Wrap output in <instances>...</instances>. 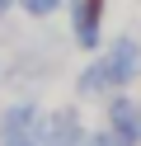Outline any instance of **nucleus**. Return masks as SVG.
I'll return each instance as SVG.
<instances>
[{
  "mask_svg": "<svg viewBox=\"0 0 141 146\" xmlns=\"http://www.w3.org/2000/svg\"><path fill=\"white\" fill-rule=\"evenodd\" d=\"M103 66H108V76H113V85H132V80L141 76V38H118L108 47V57H103Z\"/></svg>",
  "mask_w": 141,
  "mask_h": 146,
  "instance_id": "obj_1",
  "label": "nucleus"
},
{
  "mask_svg": "<svg viewBox=\"0 0 141 146\" xmlns=\"http://www.w3.org/2000/svg\"><path fill=\"white\" fill-rule=\"evenodd\" d=\"M42 127H47V118L38 113L33 104H14V108H5L0 113V137L5 141H19V137H42Z\"/></svg>",
  "mask_w": 141,
  "mask_h": 146,
  "instance_id": "obj_2",
  "label": "nucleus"
},
{
  "mask_svg": "<svg viewBox=\"0 0 141 146\" xmlns=\"http://www.w3.org/2000/svg\"><path fill=\"white\" fill-rule=\"evenodd\" d=\"M99 19H103V0H71V33L80 47H99Z\"/></svg>",
  "mask_w": 141,
  "mask_h": 146,
  "instance_id": "obj_3",
  "label": "nucleus"
},
{
  "mask_svg": "<svg viewBox=\"0 0 141 146\" xmlns=\"http://www.w3.org/2000/svg\"><path fill=\"white\" fill-rule=\"evenodd\" d=\"M42 146H85V127L80 118H75V108H56L52 118H47L42 137H38Z\"/></svg>",
  "mask_w": 141,
  "mask_h": 146,
  "instance_id": "obj_4",
  "label": "nucleus"
},
{
  "mask_svg": "<svg viewBox=\"0 0 141 146\" xmlns=\"http://www.w3.org/2000/svg\"><path fill=\"white\" fill-rule=\"evenodd\" d=\"M108 127L127 146H141V104L136 99H108Z\"/></svg>",
  "mask_w": 141,
  "mask_h": 146,
  "instance_id": "obj_5",
  "label": "nucleus"
},
{
  "mask_svg": "<svg viewBox=\"0 0 141 146\" xmlns=\"http://www.w3.org/2000/svg\"><path fill=\"white\" fill-rule=\"evenodd\" d=\"M75 90H80V99H103L113 90V76H108V66H103V57L89 61V66L75 76Z\"/></svg>",
  "mask_w": 141,
  "mask_h": 146,
  "instance_id": "obj_6",
  "label": "nucleus"
},
{
  "mask_svg": "<svg viewBox=\"0 0 141 146\" xmlns=\"http://www.w3.org/2000/svg\"><path fill=\"white\" fill-rule=\"evenodd\" d=\"M56 5H61V0H19V10H24V14H33V19H47Z\"/></svg>",
  "mask_w": 141,
  "mask_h": 146,
  "instance_id": "obj_7",
  "label": "nucleus"
},
{
  "mask_svg": "<svg viewBox=\"0 0 141 146\" xmlns=\"http://www.w3.org/2000/svg\"><path fill=\"white\" fill-rule=\"evenodd\" d=\"M85 146H127L113 127H103V132H94V137H85Z\"/></svg>",
  "mask_w": 141,
  "mask_h": 146,
  "instance_id": "obj_8",
  "label": "nucleus"
},
{
  "mask_svg": "<svg viewBox=\"0 0 141 146\" xmlns=\"http://www.w3.org/2000/svg\"><path fill=\"white\" fill-rule=\"evenodd\" d=\"M5 146H42V141H33V137H19V141H5Z\"/></svg>",
  "mask_w": 141,
  "mask_h": 146,
  "instance_id": "obj_9",
  "label": "nucleus"
},
{
  "mask_svg": "<svg viewBox=\"0 0 141 146\" xmlns=\"http://www.w3.org/2000/svg\"><path fill=\"white\" fill-rule=\"evenodd\" d=\"M14 5H19V0H0V14H9V10H14Z\"/></svg>",
  "mask_w": 141,
  "mask_h": 146,
  "instance_id": "obj_10",
  "label": "nucleus"
}]
</instances>
